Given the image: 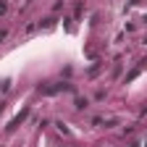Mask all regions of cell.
<instances>
[{"label": "cell", "mask_w": 147, "mask_h": 147, "mask_svg": "<svg viewBox=\"0 0 147 147\" xmlns=\"http://www.w3.org/2000/svg\"><path fill=\"white\" fill-rule=\"evenodd\" d=\"M26 113H29V110H21V113H18V116H16V118H13V121H11V126H8V131H13V129H16V126H18V123H21V121H24V118H26Z\"/></svg>", "instance_id": "6da1fadb"}, {"label": "cell", "mask_w": 147, "mask_h": 147, "mask_svg": "<svg viewBox=\"0 0 147 147\" xmlns=\"http://www.w3.org/2000/svg\"><path fill=\"white\" fill-rule=\"evenodd\" d=\"M3 37H5V32H0V40H3Z\"/></svg>", "instance_id": "7a4b0ae2"}, {"label": "cell", "mask_w": 147, "mask_h": 147, "mask_svg": "<svg viewBox=\"0 0 147 147\" xmlns=\"http://www.w3.org/2000/svg\"><path fill=\"white\" fill-rule=\"evenodd\" d=\"M131 147H139V144H131Z\"/></svg>", "instance_id": "3957f363"}]
</instances>
